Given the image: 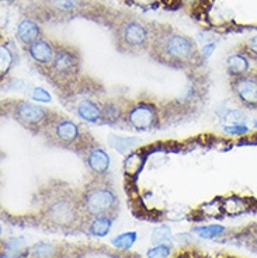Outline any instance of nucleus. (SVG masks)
Returning <instances> with one entry per match:
<instances>
[{"mask_svg": "<svg viewBox=\"0 0 257 258\" xmlns=\"http://www.w3.org/2000/svg\"><path fill=\"white\" fill-rule=\"evenodd\" d=\"M32 208L34 219L44 229L65 233L84 229L79 189L66 181L51 178L41 184L32 197Z\"/></svg>", "mask_w": 257, "mask_h": 258, "instance_id": "1", "label": "nucleus"}, {"mask_svg": "<svg viewBox=\"0 0 257 258\" xmlns=\"http://www.w3.org/2000/svg\"><path fill=\"white\" fill-rule=\"evenodd\" d=\"M148 53L155 62L172 69H190L201 60V52L191 37L167 24H150Z\"/></svg>", "mask_w": 257, "mask_h": 258, "instance_id": "2", "label": "nucleus"}, {"mask_svg": "<svg viewBox=\"0 0 257 258\" xmlns=\"http://www.w3.org/2000/svg\"><path fill=\"white\" fill-rule=\"evenodd\" d=\"M57 94L59 103L80 121L96 125L103 123V105L109 96L100 82L83 75L75 83L57 90Z\"/></svg>", "mask_w": 257, "mask_h": 258, "instance_id": "3", "label": "nucleus"}, {"mask_svg": "<svg viewBox=\"0 0 257 258\" xmlns=\"http://www.w3.org/2000/svg\"><path fill=\"white\" fill-rule=\"evenodd\" d=\"M41 138L48 146L73 152L77 156H82L87 149L98 143L83 123L61 112L48 125Z\"/></svg>", "mask_w": 257, "mask_h": 258, "instance_id": "4", "label": "nucleus"}, {"mask_svg": "<svg viewBox=\"0 0 257 258\" xmlns=\"http://www.w3.org/2000/svg\"><path fill=\"white\" fill-rule=\"evenodd\" d=\"M79 197L86 222L101 215L117 218L120 211V197L109 175H91L90 180L79 189Z\"/></svg>", "mask_w": 257, "mask_h": 258, "instance_id": "5", "label": "nucleus"}, {"mask_svg": "<svg viewBox=\"0 0 257 258\" xmlns=\"http://www.w3.org/2000/svg\"><path fill=\"white\" fill-rule=\"evenodd\" d=\"M57 110L31 103L21 98H5L2 100V115L17 122L20 126L31 132L32 135L41 136L48 125L58 115Z\"/></svg>", "mask_w": 257, "mask_h": 258, "instance_id": "6", "label": "nucleus"}, {"mask_svg": "<svg viewBox=\"0 0 257 258\" xmlns=\"http://www.w3.org/2000/svg\"><path fill=\"white\" fill-rule=\"evenodd\" d=\"M82 53L76 46L57 42V53L44 78L52 84L55 90H61L83 76Z\"/></svg>", "mask_w": 257, "mask_h": 258, "instance_id": "7", "label": "nucleus"}, {"mask_svg": "<svg viewBox=\"0 0 257 258\" xmlns=\"http://www.w3.org/2000/svg\"><path fill=\"white\" fill-rule=\"evenodd\" d=\"M150 35L152 26L136 17H122L114 26V42L122 53L139 55L146 52L150 45Z\"/></svg>", "mask_w": 257, "mask_h": 258, "instance_id": "8", "label": "nucleus"}, {"mask_svg": "<svg viewBox=\"0 0 257 258\" xmlns=\"http://www.w3.org/2000/svg\"><path fill=\"white\" fill-rule=\"evenodd\" d=\"M161 125L162 107L156 100L148 96L128 98L124 112V128L148 132L158 129Z\"/></svg>", "mask_w": 257, "mask_h": 258, "instance_id": "9", "label": "nucleus"}, {"mask_svg": "<svg viewBox=\"0 0 257 258\" xmlns=\"http://www.w3.org/2000/svg\"><path fill=\"white\" fill-rule=\"evenodd\" d=\"M233 97L249 108H257V72H249L243 76L229 80Z\"/></svg>", "mask_w": 257, "mask_h": 258, "instance_id": "10", "label": "nucleus"}, {"mask_svg": "<svg viewBox=\"0 0 257 258\" xmlns=\"http://www.w3.org/2000/svg\"><path fill=\"white\" fill-rule=\"evenodd\" d=\"M26 52L28 58L31 59V62L35 64V68L44 76L48 69L51 68L55 53H57V42L51 39L42 38L37 39L35 42H32L31 45L26 46Z\"/></svg>", "mask_w": 257, "mask_h": 258, "instance_id": "11", "label": "nucleus"}, {"mask_svg": "<svg viewBox=\"0 0 257 258\" xmlns=\"http://www.w3.org/2000/svg\"><path fill=\"white\" fill-rule=\"evenodd\" d=\"M41 10L54 17H65L83 12L87 0H38Z\"/></svg>", "mask_w": 257, "mask_h": 258, "instance_id": "12", "label": "nucleus"}, {"mask_svg": "<svg viewBox=\"0 0 257 258\" xmlns=\"http://www.w3.org/2000/svg\"><path fill=\"white\" fill-rule=\"evenodd\" d=\"M80 157L91 175H109L110 156L100 146V143H96L94 146L87 149Z\"/></svg>", "mask_w": 257, "mask_h": 258, "instance_id": "13", "label": "nucleus"}, {"mask_svg": "<svg viewBox=\"0 0 257 258\" xmlns=\"http://www.w3.org/2000/svg\"><path fill=\"white\" fill-rule=\"evenodd\" d=\"M128 98L124 97H107L103 105V123L113 126H124V112Z\"/></svg>", "mask_w": 257, "mask_h": 258, "instance_id": "14", "label": "nucleus"}, {"mask_svg": "<svg viewBox=\"0 0 257 258\" xmlns=\"http://www.w3.org/2000/svg\"><path fill=\"white\" fill-rule=\"evenodd\" d=\"M16 37L26 48L31 45L32 42H35L37 39L42 38L44 34L37 20H34L32 17H23L16 28Z\"/></svg>", "mask_w": 257, "mask_h": 258, "instance_id": "15", "label": "nucleus"}, {"mask_svg": "<svg viewBox=\"0 0 257 258\" xmlns=\"http://www.w3.org/2000/svg\"><path fill=\"white\" fill-rule=\"evenodd\" d=\"M225 71L226 75L229 76V80L240 78L250 72V59L246 58L240 52H235L226 58Z\"/></svg>", "mask_w": 257, "mask_h": 258, "instance_id": "16", "label": "nucleus"}, {"mask_svg": "<svg viewBox=\"0 0 257 258\" xmlns=\"http://www.w3.org/2000/svg\"><path fill=\"white\" fill-rule=\"evenodd\" d=\"M64 248L62 245L49 241H41L28 248L27 257L28 258H64Z\"/></svg>", "mask_w": 257, "mask_h": 258, "instance_id": "17", "label": "nucleus"}, {"mask_svg": "<svg viewBox=\"0 0 257 258\" xmlns=\"http://www.w3.org/2000/svg\"><path fill=\"white\" fill-rule=\"evenodd\" d=\"M114 220H116V216H110V215L96 216V218H91L86 222L83 230H86L91 236L104 237L106 234H109Z\"/></svg>", "mask_w": 257, "mask_h": 258, "instance_id": "18", "label": "nucleus"}, {"mask_svg": "<svg viewBox=\"0 0 257 258\" xmlns=\"http://www.w3.org/2000/svg\"><path fill=\"white\" fill-rule=\"evenodd\" d=\"M13 52L5 44H2L0 46V73H2V78L9 73V71L12 69L13 66Z\"/></svg>", "mask_w": 257, "mask_h": 258, "instance_id": "19", "label": "nucleus"}, {"mask_svg": "<svg viewBox=\"0 0 257 258\" xmlns=\"http://www.w3.org/2000/svg\"><path fill=\"white\" fill-rule=\"evenodd\" d=\"M240 53H243L246 58H249L250 60H256L257 62V34L251 35L247 39H244L243 42L239 45V51Z\"/></svg>", "mask_w": 257, "mask_h": 258, "instance_id": "20", "label": "nucleus"}, {"mask_svg": "<svg viewBox=\"0 0 257 258\" xmlns=\"http://www.w3.org/2000/svg\"><path fill=\"white\" fill-rule=\"evenodd\" d=\"M170 255V245L158 244L148 251L149 258H167Z\"/></svg>", "mask_w": 257, "mask_h": 258, "instance_id": "21", "label": "nucleus"}, {"mask_svg": "<svg viewBox=\"0 0 257 258\" xmlns=\"http://www.w3.org/2000/svg\"><path fill=\"white\" fill-rule=\"evenodd\" d=\"M17 258H28V257H27V254H26V255H23V257H17Z\"/></svg>", "mask_w": 257, "mask_h": 258, "instance_id": "22", "label": "nucleus"}]
</instances>
